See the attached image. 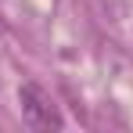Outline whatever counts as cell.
Returning a JSON list of instances; mask_svg holds the SVG:
<instances>
[{
	"label": "cell",
	"instance_id": "1",
	"mask_svg": "<svg viewBox=\"0 0 133 133\" xmlns=\"http://www.w3.org/2000/svg\"><path fill=\"white\" fill-rule=\"evenodd\" d=\"M18 101H22V115H25V122H29L32 130H61V126H65V119H61L58 104L50 101V94H47L43 87L25 83V87L18 90Z\"/></svg>",
	"mask_w": 133,
	"mask_h": 133
}]
</instances>
